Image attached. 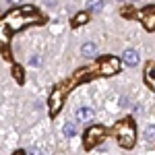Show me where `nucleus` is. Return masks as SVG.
<instances>
[{"label":"nucleus","instance_id":"1","mask_svg":"<svg viewBox=\"0 0 155 155\" xmlns=\"http://www.w3.org/2000/svg\"><path fill=\"white\" fill-rule=\"evenodd\" d=\"M35 8L33 6H23V8H17V11L8 12L2 21H0V46H4L6 48V44H8V37H11L12 31H17V29H21L25 25L29 23V19L25 17V15H33Z\"/></svg>","mask_w":155,"mask_h":155},{"label":"nucleus","instance_id":"2","mask_svg":"<svg viewBox=\"0 0 155 155\" xmlns=\"http://www.w3.org/2000/svg\"><path fill=\"white\" fill-rule=\"evenodd\" d=\"M116 139H118V145L124 147V149H132L134 147V141H137V128H134V122L130 118H124L116 124Z\"/></svg>","mask_w":155,"mask_h":155},{"label":"nucleus","instance_id":"3","mask_svg":"<svg viewBox=\"0 0 155 155\" xmlns=\"http://www.w3.org/2000/svg\"><path fill=\"white\" fill-rule=\"evenodd\" d=\"M106 137V128L104 126H91L85 132V149H93L99 141H104Z\"/></svg>","mask_w":155,"mask_h":155},{"label":"nucleus","instance_id":"4","mask_svg":"<svg viewBox=\"0 0 155 155\" xmlns=\"http://www.w3.org/2000/svg\"><path fill=\"white\" fill-rule=\"evenodd\" d=\"M97 68H99L101 74H116L118 68H120V62L114 56H104V58L97 62Z\"/></svg>","mask_w":155,"mask_h":155},{"label":"nucleus","instance_id":"5","mask_svg":"<svg viewBox=\"0 0 155 155\" xmlns=\"http://www.w3.org/2000/svg\"><path fill=\"white\" fill-rule=\"evenodd\" d=\"M137 17L141 19V23L145 25L147 31H155V6H153V4L147 6V8H143V11H139V12H137Z\"/></svg>","mask_w":155,"mask_h":155},{"label":"nucleus","instance_id":"6","mask_svg":"<svg viewBox=\"0 0 155 155\" xmlns=\"http://www.w3.org/2000/svg\"><path fill=\"white\" fill-rule=\"evenodd\" d=\"M62 101H64V97H62V89H54V93L50 95V114H52V116H56V114L60 112Z\"/></svg>","mask_w":155,"mask_h":155},{"label":"nucleus","instance_id":"7","mask_svg":"<svg viewBox=\"0 0 155 155\" xmlns=\"http://www.w3.org/2000/svg\"><path fill=\"white\" fill-rule=\"evenodd\" d=\"M122 60H124V64H128V66H137L139 64V52L137 50H126L124 54H122Z\"/></svg>","mask_w":155,"mask_h":155},{"label":"nucleus","instance_id":"8","mask_svg":"<svg viewBox=\"0 0 155 155\" xmlns=\"http://www.w3.org/2000/svg\"><path fill=\"white\" fill-rule=\"evenodd\" d=\"M77 120L79 122H91L93 120V110L91 107H81V110H77Z\"/></svg>","mask_w":155,"mask_h":155},{"label":"nucleus","instance_id":"9","mask_svg":"<svg viewBox=\"0 0 155 155\" xmlns=\"http://www.w3.org/2000/svg\"><path fill=\"white\" fill-rule=\"evenodd\" d=\"M145 81H147L149 87L155 89V64H149V66H147V71H145Z\"/></svg>","mask_w":155,"mask_h":155},{"label":"nucleus","instance_id":"10","mask_svg":"<svg viewBox=\"0 0 155 155\" xmlns=\"http://www.w3.org/2000/svg\"><path fill=\"white\" fill-rule=\"evenodd\" d=\"M104 6V0H87V11L91 12H99Z\"/></svg>","mask_w":155,"mask_h":155},{"label":"nucleus","instance_id":"11","mask_svg":"<svg viewBox=\"0 0 155 155\" xmlns=\"http://www.w3.org/2000/svg\"><path fill=\"white\" fill-rule=\"evenodd\" d=\"M87 19H89L87 12H79V15H74V19H72V27H81L83 23H87Z\"/></svg>","mask_w":155,"mask_h":155},{"label":"nucleus","instance_id":"12","mask_svg":"<svg viewBox=\"0 0 155 155\" xmlns=\"http://www.w3.org/2000/svg\"><path fill=\"white\" fill-rule=\"evenodd\" d=\"M62 132H64V137H74L77 134V124H72V122H66L64 124V128H62Z\"/></svg>","mask_w":155,"mask_h":155},{"label":"nucleus","instance_id":"13","mask_svg":"<svg viewBox=\"0 0 155 155\" xmlns=\"http://www.w3.org/2000/svg\"><path fill=\"white\" fill-rule=\"evenodd\" d=\"M81 54H83V56H93V54H95V44H83Z\"/></svg>","mask_w":155,"mask_h":155},{"label":"nucleus","instance_id":"14","mask_svg":"<svg viewBox=\"0 0 155 155\" xmlns=\"http://www.w3.org/2000/svg\"><path fill=\"white\" fill-rule=\"evenodd\" d=\"M145 139H149V141L155 139V126H147L145 128Z\"/></svg>","mask_w":155,"mask_h":155},{"label":"nucleus","instance_id":"15","mask_svg":"<svg viewBox=\"0 0 155 155\" xmlns=\"http://www.w3.org/2000/svg\"><path fill=\"white\" fill-rule=\"evenodd\" d=\"M29 62H31V66H37V64H39L41 60H39V56H33V58L29 60Z\"/></svg>","mask_w":155,"mask_h":155},{"label":"nucleus","instance_id":"16","mask_svg":"<svg viewBox=\"0 0 155 155\" xmlns=\"http://www.w3.org/2000/svg\"><path fill=\"white\" fill-rule=\"evenodd\" d=\"M8 2H21V0H8Z\"/></svg>","mask_w":155,"mask_h":155}]
</instances>
